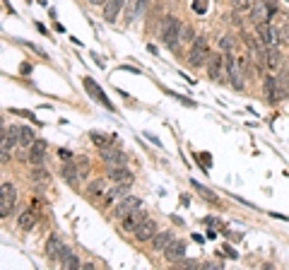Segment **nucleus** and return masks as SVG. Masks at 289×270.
<instances>
[{
  "label": "nucleus",
  "instance_id": "f257e3e1",
  "mask_svg": "<svg viewBox=\"0 0 289 270\" xmlns=\"http://www.w3.org/2000/svg\"><path fill=\"white\" fill-rule=\"evenodd\" d=\"M210 46H207V39L205 36H196V41L190 43V51H188V63L193 68H200L203 63L210 60Z\"/></svg>",
  "mask_w": 289,
  "mask_h": 270
},
{
  "label": "nucleus",
  "instance_id": "f03ea898",
  "mask_svg": "<svg viewBox=\"0 0 289 270\" xmlns=\"http://www.w3.org/2000/svg\"><path fill=\"white\" fill-rule=\"evenodd\" d=\"M181 32H183V25H181L176 17H166L162 25V41L169 46V49H176L181 41Z\"/></svg>",
  "mask_w": 289,
  "mask_h": 270
},
{
  "label": "nucleus",
  "instance_id": "7ed1b4c3",
  "mask_svg": "<svg viewBox=\"0 0 289 270\" xmlns=\"http://www.w3.org/2000/svg\"><path fill=\"white\" fill-rule=\"evenodd\" d=\"M255 34H258V39L265 43V49H268V46H277V43L282 41V29H277V27L270 25V22L255 25Z\"/></svg>",
  "mask_w": 289,
  "mask_h": 270
},
{
  "label": "nucleus",
  "instance_id": "20e7f679",
  "mask_svg": "<svg viewBox=\"0 0 289 270\" xmlns=\"http://www.w3.org/2000/svg\"><path fill=\"white\" fill-rule=\"evenodd\" d=\"M207 73H210V80L212 82H224L227 80V56H220V53H212L210 60H207Z\"/></svg>",
  "mask_w": 289,
  "mask_h": 270
},
{
  "label": "nucleus",
  "instance_id": "39448f33",
  "mask_svg": "<svg viewBox=\"0 0 289 270\" xmlns=\"http://www.w3.org/2000/svg\"><path fill=\"white\" fill-rule=\"evenodd\" d=\"M15 200H17V188L5 181V184L0 186V217H8L10 212H12Z\"/></svg>",
  "mask_w": 289,
  "mask_h": 270
},
{
  "label": "nucleus",
  "instance_id": "423d86ee",
  "mask_svg": "<svg viewBox=\"0 0 289 270\" xmlns=\"http://www.w3.org/2000/svg\"><path fill=\"white\" fill-rule=\"evenodd\" d=\"M137 208H142V200L137 198V195H123L121 198V202L116 205V210H113V215L118 219H123V217H128L133 210H137Z\"/></svg>",
  "mask_w": 289,
  "mask_h": 270
},
{
  "label": "nucleus",
  "instance_id": "0eeeda50",
  "mask_svg": "<svg viewBox=\"0 0 289 270\" xmlns=\"http://www.w3.org/2000/svg\"><path fill=\"white\" fill-rule=\"evenodd\" d=\"M150 5V0H128V8H126V25H133L137 17L144 15V10Z\"/></svg>",
  "mask_w": 289,
  "mask_h": 270
},
{
  "label": "nucleus",
  "instance_id": "6e6552de",
  "mask_svg": "<svg viewBox=\"0 0 289 270\" xmlns=\"http://www.w3.org/2000/svg\"><path fill=\"white\" fill-rule=\"evenodd\" d=\"M157 232H159V224H157L154 219L147 217V219L142 222V224H140V227H137L135 232H133V234H135L137 241H152Z\"/></svg>",
  "mask_w": 289,
  "mask_h": 270
},
{
  "label": "nucleus",
  "instance_id": "1a4fd4ad",
  "mask_svg": "<svg viewBox=\"0 0 289 270\" xmlns=\"http://www.w3.org/2000/svg\"><path fill=\"white\" fill-rule=\"evenodd\" d=\"M102 160L109 164V167H121V164H126V152L118 150V147H102Z\"/></svg>",
  "mask_w": 289,
  "mask_h": 270
},
{
  "label": "nucleus",
  "instance_id": "9d476101",
  "mask_svg": "<svg viewBox=\"0 0 289 270\" xmlns=\"http://www.w3.org/2000/svg\"><path fill=\"white\" fill-rule=\"evenodd\" d=\"M85 89H87V92H89V94H92V99H97V101H99V104H104L106 109H111V111H113V104H111V101H109V97L104 94V89H102V87H99V84H97V82H94L92 77H85Z\"/></svg>",
  "mask_w": 289,
  "mask_h": 270
},
{
  "label": "nucleus",
  "instance_id": "9b49d317",
  "mask_svg": "<svg viewBox=\"0 0 289 270\" xmlns=\"http://www.w3.org/2000/svg\"><path fill=\"white\" fill-rule=\"evenodd\" d=\"M248 12H251V19H253L255 25H260V22H270L272 8L268 5V3H263V0H260V3H253Z\"/></svg>",
  "mask_w": 289,
  "mask_h": 270
},
{
  "label": "nucleus",
  "instance_id": "f8f14e48",
  "mask_svg": "<svg viewBox=\"0 0 289 270\" xmlns=\"http://www.w3.org/2000/svg\"><path fill=\"white\" fill-rule=\"evenodd\" d=\"M164 256H166V261H171V263L183 261V258H186V244L179 241V239H174V241L164 249Z\"/></svg>",
  "mask_w": 289,
  "mask_h": 270
},
{
  "label": "nucleus",
  "instance_id": "ddd939ff",
  "mask_svg": "<svg viewBox=\"0 0 289 270\" xmlns=\"http://www.w3.org/2000/svg\"><path fill=\"white\" fill-rule=\"evenodd\" d=\"M265 68L270 73H280L282 70V53L277 51V46H268L265 49Z\"/></svg>",
  "mask_w": 289,
  "mask_h": 270
},
{
  "label": "nucleus",
  "instance_id": "4468645a",
  "mask_svg": "<svg viewBox=\"0 0 289 270\" xmlns=\"http://www.w3.org/2000/svg\"><path fill=\"white\" fill-rule=\"evenodd\" d=\"M46 150H49V143L46 140H39L36 138V143L29 147V162L34 164V167H39V164H43V160H46Z\"/></svg>",
  "mask_w": 289,
  "mask_h": 270
},
{
  "label": "nucleus",
  "instance_id": "2eb2a0df",
  "mask_svg": "<svg viewBox=\"0 0 289 270\" xmlns=\"http://www.w3.org/2000/svg\"><path fill=\"white\" fill-rule=\"evenodd\" d=\"M284 99H289V75L280 73V75H275V101Z\"/></svg>",
  "mask_w": 289,
  "mask_h": 270
},
{
  "label": "nucleus",
  "instance_id": "dca6fc26",
  "mask_svg": "<svg viewBox=\"0 0 289 270\" xmlns=\"http://www.w3.org/2000/svg\"><path fill=\"white\" fill-rule=\"evenodd\" d=\"M144 219H147V215H144L142 208H137V210H133L128 217H123V232H135L140 224H142Z\"/></svg>",
  "mask_w": 289,
  "mask_h": 270
},
{
  "label": "nucleus",
  "instance_id": "f3484780",
  "mask_svg": "<svg viewBox=\"0 0 289 270\" xmlns=\"http://www.w3.org/2000/svg\"><path fill=\"white\" fill-rule=\"evenodd\" d=\"M128 0H106V5H104V19L106 22H116V17H118V12L123 10V5H126Z\"/></svg>",
  "mask_w": 289,
  "mask_h": 270
},
{
  "label": "nucleus",
  "instance_id": "a211bd4d",
  "mask_svg": "<svg viewBox=\"0 0 289 270\" xmlns=\"http://www.w3.org/2000/svg\"><path fill=\"white\" fill-rule=\"evenodd\" d=\"M60 174H63V178L68 181L73 188H80V169H77V164H73V162H65L63 164V169H60Z\"/></svg>",
  "mask_w": 289,
  "mask_h": 270
},
{
  "label": "nucleus",
  "instance_id": "6ab92c4d",
  "mask_svg": "<svg viewBox=\"0 0 289 270\" xmlns=\"http://www.w3.org/2000/svg\"><path fill=\"white\" fill-rule=\"evenodd\" d=\"M63 251H65V244L60 241L58 236H51V239L46 241V256H49V258H53V261H60Z\"/></svg>",
  "mask_w": 289,
  "mask_h": 270
},
{
  "label": "nucleus",
  "instance_id": "aec40b11",
  "mask_svg": "<svg viewBox=\"0 0 289 270\" xmlns=\"http://www.w3.org/2000/svg\"><path fill=\"white\" fill-rule=\"evenodd\" d=\"M109 178L111 181H116V184H133V174H130L123 164H121V167H111Z\"/></svg>",
  "mask_w": 289,
  "mask_h": 270
},
{
  "label": "nucleus",
  "instance_id": "412c9836",
  "mask_svg": "<svg viewBox=\"0 0 289 270\" xmlns=\"http://www.w3.org/2000/svg\"><path fill=\"white\" fill-rule=\"evenodd\" d=\"M171 241H174V234H171L169 229H164V232L159 229V232L154 234V239H152V249H154V251H164Z\"/></svg>",
  "mask_w": 289,
  "mask_h": 270
},
{
  "label": "nucleus",
  "instance_id": "4be33fe9",
  "mask_svg": "<svg viewBox=\"0 0 289 270\" xmlns=\"http://www.w3.org/2000/svg\"><path fill=\"white\" fill-rule=\"evenodd\" d=\"M58 263L63 265V268H73V270H80V268H82L80 258H77L75 253H73V249H70V246H65V251H63V256H60Z\"/></svg>",
  "mask_w": 289,
  "mask_h": 270
},
{
  "label": "nucleus",
  "instance_id": "5701e85b",
  "mask_svg": "<svg viewBox=\"0 0 289 270\" xmlns=\"http://www.w3.org/2000/svg\"><path fill=\"white\" fill-rule=\"evenodd\" d=\"M34 224H36V210L27 208V210L19 215V229H22V232H29V229H34Z\"/></svg>",
  "mask_w": 289,
  "mask_h": 270
},
{
  "label": "nucleus",
  "instance_id": "b1692460",
  "mask_svg": "<svg viewBox=\"0 0 289 270\" xmlns=\"http://www.w3.org/2000/svg\"><path fill=\"white\" fill-rule=\"evenodd\" d=\"M32 181L39 184V186H49V184H51V174H49V171L39 164V167H34V171H32Z\"/></svg>",
  "mask_w": 289,
  "mask_h": 270
},
{
  "label": "nucleus",
  "instance_id": "393cba45",
  "mask_svg": "<svg viewBox=\"0 0 289 270\" xmlns=\"http://www.w3.org/2000/svg\"><path fill=\"white\" fill-rule=\"evenodd\" d=\"M263 92H265V99L270 101V104H277V101H275V73H270V75H265Z\"/></svg>",
  "mask_w": 289,
  "mask_h": 270
},
{
  "label": "nucleus",
  "instance_id": "a878e982",
  "mask_svg": "<svg viewBox=\"0 0 289 270\" xmlns=\"http://www.w3.org/2000/svg\"><path fill=\"white\" fill-rule=\"evenodd\" d=\"M19 143L25 145V147H32V145L36 143V130L34 128H29V126L19 128Z\"/></svg>",
  "mask_w": 289,
  "mask_h": 270
},
{
  "label": "nucleus",
  "instance_id": "bb28decb",
  "mask_svg": "<svg viewBox=\"0 0 289 270\" xmlns=\"http://www.w3.org/2000/svg\"><path fill=\"white\" fill-rule=\"evenodd\" d=\"M190 186H193V188L198 191V195H200V198H205V200H210V202H220V198H217V195H214L212 191L207 188V186L198 184V181H190Z\"/></svg>",
  "mask_w": 289,
  "mask_h": 270
},
{
  "label": "nucleus",
  "instance_id": "cd10ccee",
  "mask_svg": "<svg viewBox=\"0 0 289 270\" xmlns=\"http://www.w3.org/2000/svg\"><path fill=\"white\" fill-rule=\"evenodd\" d=\"M75 164H77V169H80V176H87V174H89V160H87V157H77Z\"/></svg>",
  "mask_w": 289,
  "mask_h": 270
},
{
  "label": "nucleus",
  "instance_id": "c85d7f7f",
  "mask_svg": "<svg viewBox=\"0 0 289 270\" xmlns=\"http://www.w3.org/2000/svg\"><path fill=\"white\" fill-rule=\"evenodd\" d=\"M207 5H210V0H193V12H196V15H205V12H207Z\"/></svg>",
  "mask_w": 289,
  "mask_h": 270
},
{
  "label": "nucleus",
  "instance_id": "c756f323",
  "mask_svg": "<svg viewBox=\"0 0 289 270\" xmlns=\"http://www.w3.org/2000/svg\"><path fill=\"white\" fill-rule=\"evenodd\" d=\"M181 41H186V43L196 41V32H193V27H183V32H181Z\"/></svg>",
  "mask_w": 289,
  "mask_h": 270
},
{
  "label": "nucleus",
  "instance_id": "7c9ffc66",
  "mask_svg": "<svg viewBox=\"0 0 289 270\" xmlns=\"http://www.w3.org/2000/svg\"><path fill=\"white\" fill-rule=\"evenodd\" d=\"M92 143H94V145H99V147H106V145L111 143V138H109V135L104 138L102 133H92Z\"/></svg>",
  "mask_w": 289,
  "mask_h": 270
},
{
  "label": "nucleus",
  "instance_id": "2f4dec72",
  "mask_svg": "<svg viewBox=\"0 0 289 270\" xmlns=\"http://www.w3.org/2000/svg\"><path fill=\"white\" fill-rule=\"evenodd\" d=\"M89 195H102L104 193V181H94V184H89Z\"/></svg>",
  "mask_w": 289,
  "mask_h": 270
},
{
  "label": "nucleus",
  "instance_id": "473e14b6",
  "mask_svg": "<svg viewBox=\"0 0 289 270\" xmlns=\"http://www.w3.org/2000/svg\"><path fill=\"white\" fill-rule=\"evenodd\" d=\"M220 49H224L227 53H229V51L234 49V41H231L229 36H220Z\"/></svg>",
  "mask_w": 289,
  "mask_h": 270
},
{
  "label": "nucleus",
  "instance_id": "72a5a7b5",
  "mask_svg": "<svg viewBox=\"0 0 289 270\" xmlns=\"http://www.w3.org/2000/svg\"><path fill=\"white\" fill-rule=\"evenodd\" d=\"M58 154H60V160H63V162H73V160H75V157H73V152L65 150V147H60Z\"/></svg>",
  "mask_w": 289,
  "mask_h": 270
},
{
  "label": "nucleus",
  "instance_id": "f704fd0d",
  "mask_svg": "<svg viewBox=\"0 0 289 270\" xmlns=\"http://www.w3.org/2000/svg\"><path fill=\"white\" fill-rule=\"evenodd\" d=\"M234 5L241 10H251V5H253V0H234Z\"/></svg>",
  "mask_w": 289,
  "mask_h": 270
},
{
  "label": "nucleus",
  "instance_id": "c9c22d12",
  "mask_svg": "<svg viewBox=\"0 0 289 270\" xmlns=\"http://www.w3.org/2000/svg\"><path fill=\"white\" fill-rule=\"evenodd\" d=\"M282 43H287L289 46V25L282 27Z\"/></svg>",
  "mask_w": 289,
  "mask_h": 270
},
{
  "label": "nucleus",
  "instance_id": "e433bc0d",
  "mask_svg": "<svg viewBox=\"0 0 289 270\" xmlns=\"http://www.w3.org/2000/svg\"><path fill=\"white\" fill-rule=\"evenodd\" d=\"M89 5H106V0H87Z\"/></svg>",
  "mask_w": 289,
  "mask_h": 270
}]
</instances>
